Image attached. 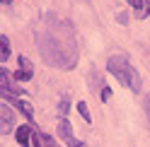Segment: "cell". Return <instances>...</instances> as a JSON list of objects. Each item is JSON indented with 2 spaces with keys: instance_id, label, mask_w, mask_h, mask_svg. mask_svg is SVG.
Returning <instances> with one entry per match:
<instances>
[{
  "instance_id": "obj_7",
  "label": "cell",
  "mask_w": 150,
  "mask_h": 147,
  "mask_svg": "<svg viewBox=\"0 0 150 147\" xmlns=\"http://www.w3.org/2000/svg\"><path fill=\"white\" fill-rule=\"evenodd\" d=\"M126 3L136 10V15H138V17H145V15L150 12V7H145V0H126Z\"/></svg>"
},
{
  "instance_id": "obj_15",
  "label": "cell",
  "mask_w": 150,
  "mask_h": 147,
  "mask_svg": "<svg viewBox=\"0 0 150 147\" xmlns=\"http://www.w3.org/2000/svg\"><path fill=\"white\" fill-rule=\"evenodd\" d=\"M0 3H12V0H0Z\"/></svg>"
},
{
  "instance_id": "obj_13",
  "label": "cell",
  "mask_w": 150,
  "mask_h": 147,
  "mask_svg": "<svg viewBox=\"0 0 150 147\" xmlns=\"http://www.w3.org/2000/svg\"><path fill=\"white\" fill-rule=\"evenodd\" d=\"M109 97H111V89L104 87V89H102V99H104V102H109Z\"/></svg>"
},
{
  "instance_id": "obj_5",
  "label": "cell",
  "mask_w": 150,
  "mask_h": 147,
  "mask_svg": "<svg viewBox=\"0 0 150 147\" xmlns=\"http://www.w3.org/2000/svg\"><path fill=\"white\" fill-rule=\"evenodd\" d=\"M58 135L63 137L65 142H68L70 137H75V135H73V125H70L68 118H61V121H58Z\"/></svg>"
},
{
  "instance_id": "obj_11",
  "label": "cell",
  "mask_w": 150,
  "mask_h": 147,
  "mask_svg": "<svg viewBox=\"0 0 150 147\" xmlns=\"http://www.w3.org/2000/svg\"><path fill=\"white\" fill-rule=\"evenodd\" d=\"M68 102H70V99H68V97H63V99H61V104H58V111H61L63 118H65V113H68Z\"/></svg>"
},
{
  "instance_id": "obj_4",
  "label": "cell",
  "mask_w": 150,
  "mask_h": 147,
  "mask_svg": "<svg viewBox=\"0 0 150 147\" xmlns=\"http://www.w3.org/2000/svg\"><path fill=\"white\" fill-rule=\"evenodd\" d=\"M15 137L17 142H20V147H29V140H32V125H20L15 130Z\"/></svg>"
},
{
  "instance_id": "obj_1",
  "label": "cell",
  "mask_w": 150,
  "mask_h": 147,
  "mask_svg": "<svg viewBox=\"0 0 150 147\" xmlns=\"http://www.w3.org/2000/svg\"><path fill=\"white\" fill-rule=\"evenodd\" d=\"M107 68H109L111 75H114L124 87H128L131 92H140V89H143V80H140L138 70L128 63L126 56H109Z\"/></svg>"
},
{
  "instance_id": "obj_3",
  "label": "cell",
  "mask_w": 150,
  "mask_h": 147,
  "mask_svg": "<svg viewBox=\"0 0 150 147\" xmlns=\"http://www.w3.org/2000/svg\"><path fill=\"white\" fill-rule=\"evenodd\" d=\"M32 63L29 60H27L24 56H20V70H17V72H12V77L15 80H20V82H24V80H32Z\"/></svg>"
},
{
  "instance_id": "obj_8",
  "label": "cell",
  "mask_w": 150,
  "mask_h": 147,
  "mask_svg": "<svg viewBox=\"0 0 150 147\" xmlns=\"http://www.w3.org/2000/svg\"><path fill=\"white\" fill-rule=\"evenodd\" d=\"M7 58H10V39L0 36V63H5Z\"/></svg>"
},
{
  "instance_id": "obj_2",
  "label": "cell",
  "mask_w": 150,
  "mask_h": 147,
  "mask_svg": "<svg viewBox=\"0 0 150 147\" xmlns=\"http://www.w3.org/2000/svg\"><path fill=\"white\" fill-rule=\"evenodd\" d=\"M15 121H17V116L10 106H5V104H0V133H12V128H15Z\"/></svg>"
},
{
  "instance_id": "obj_6",
  "label": "cell",
  "mask_w": 150,
  "mask_h": 147,
  "mask_svg": "<svg viewBox=\"0 0 150 147\" xmlns=\"http://www.w3.org/2000/svg\"><path fill=\"white\" fill-rule=\"evenodd\" d=\"M10 104L15 106V108H20V111L27 116V118H29V121H32V116H34V111H32V104H27V102H22V99L20 97H12L10 99Z\"/></svg>"
},
{
  "instance_id": "obj_10",
  "label": "cell",
  "mask_w": 150,
  "mask_h": 147,
  "mask_svg": "<svg viewBox=\"0 0 150 147\" xmlns=\"http://www.w3.org/2000/svg\"><path fill=\"white\" fill-rule=\"evenodd\" d=\"M39 137H41V145H44V147H58V142H56V140H51V135L39 133Z\"/></svg>"
},
{
  "instance_id": "obj_14",
  "label": "cell",
  "mask_w": 150,
  "mask_h": 147,
  "mask_svg": "<svg viewBox=\"0 0 150 147\" xmlns=\"http://www.w3.org/2000/svg\"><path fill=\"white\" fill-rule=\"evenodd\" d=\"M145 113H148V118H150V94L145 97Z\"/></svg>"
},
{
  "instance_id": "obj_9",
  "label": "cell",
  "mask_w": 150,
  "mask_h": 147,
  "mask_svg": "<svg viewBox=\"0 0 150 147\" xmlns=\"http://www.w3.org/2000/svg\"><path fill=\"white\" fill-rule=\"evenodd\" d=\"M78 111H80V116L85 118L87 123L92 121V116H90V108H87V104H85V102H78Z\"/></svg>"
},
{
  "instance_id": "obj_12",
  "label": "cell",
  "mask_w": 150,
  "mask_h": 147,
  "mask_svg": "<svg viewBox=\"0 0 150 147\" xmlns=\"http://www.w3.org/2000/svg\"><path fill=\"white\" fill-rule=\"evenodd\" d=\"M65 145H68V147H87V145L82 142V140H78V137H70V140L65 142Z\"/></svg>"
}]
</instances>
